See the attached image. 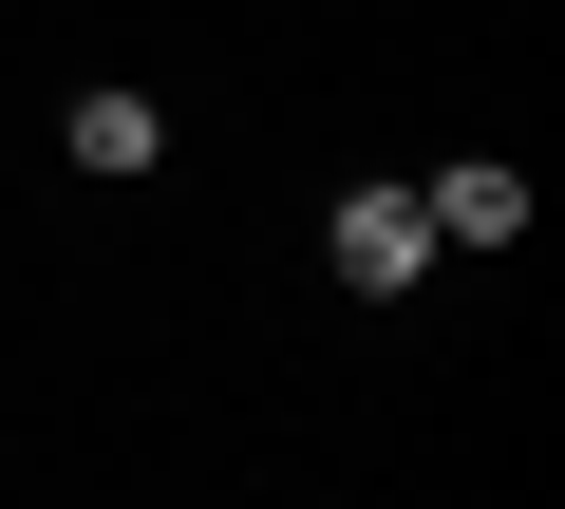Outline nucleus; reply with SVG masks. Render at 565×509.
I'll list each match as a JSON object with an SVG mask.
<instances>
[{
    "label": "nucleus",
    "instance_id": "f257e3e1",
    "mask_svg": "<svg viewBox=\"0 0 565 509\" xmlns=\"http://www.w3.org/2000/svg\"><path fill=\"white\" fill-rule=\"evenodd\" d=\"M321 265H340L359 303H396V284L434 265V208H415V189H340V208H321Z\"/></svg>",
    "mask_w": 565,
    "mask_h": 509
},
{
    "label": "nucleus",
    "instance_id": "f03ea898",
    "mask_svg": "<svg viewBox=\"0 0 565 509\" xmlns=\"http://www.w3.org/2000/svg\"><path fill=\"white\" fill-rule=\"evenodd\" d=\"M415 208H434V245H509V226H527V170H490V151H471V170H434Z\"/></svg>",
    "mask_w": 565,
    "mask_h": 509
},
{
    "label": "nucleus",
    "instance_id": "7ed1b4c3",
    "mask_svg": "<svg viewBox=\"0 0 565 509\" xmlns=\"http://www.w3.org/2000/svg\"><path fill=\"white\" fill-rule=\"evenodd\" d=\"M151 151H170V114H151L132 76H95V95H76V170H151Z\"/></svg>",
    "mask_w": 565,
    "mask_h": 509
}]
</instances>
